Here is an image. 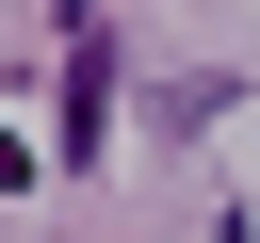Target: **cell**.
<instances>
[{
  "mask_svg": "<svg viewBox=\"0 0 260 243\" xmlns=\"http://www.w3.org/2000/svg\"><path fill=\"white\" fill-rule=\"evenodd\" d=\"M98 130H114V49L81 32L65 49V162H98Z\"/></svg>",
  "mask_w": 260,
  "mask_h": 243,
  "instance_id": "cell-1",
  "label": "cell"
}]
</instances>
